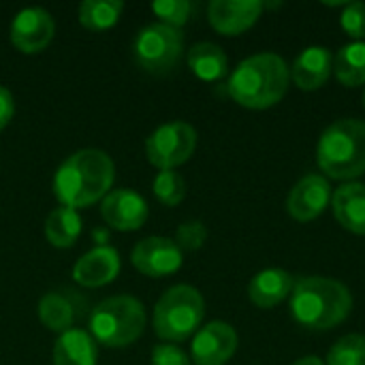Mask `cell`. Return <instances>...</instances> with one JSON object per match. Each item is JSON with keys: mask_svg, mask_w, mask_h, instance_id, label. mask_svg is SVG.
<instances>
[{"mask_svg": "<svg viewBox=\"0 0 365 365\" xmlns=\"http://www.w3.org/2000/svg\"><path fill=\"white\" fill-rule=\"evenodd\" d=\"M115 165L107 152L83 148L71 154L53 175V195L71 210L90 207L103 201L113 186Z\"/></svg>", "mask_w": 365, "mask_h": 365, "instance_id": "cell-1", "label": "cell"}, {"mask_svg": "<svg viewBox=\"0 0 365 365\" xmlns=\"http://www.w3.org/2000/svg\"><path fill=\"white\" fill-rule=\"evenodd\" d=\"M291 68L272 51L255 53L242 60L229 77V96L246 109H269L282 101L289 90Z\"/></svg>", "mask_w": 365, "mask_h": 365, "instance_id": "cell-2", "label": "cell"}, {"mask_svg": "<svg viewBox=\"0 0 365 365\" xmlns=\"http://www.w3.org/2000/svg\"><path fill=\"white\" fill-rule=\"evenodd\" d=\"M353 310L351 291L331 278L306 276L295 280L291 291L293 319L312 331H327L346 321Z\"/></svg>", "mask_w": 365, "mask_h": 365, "instance_id": "cell-3", "label": "cell"}, {"mask_svg": "<svg viewBox=\"0 0 365 365\" xmlns=\"http://www.w3.org/2000/svg\"><path fill=\"white\" fill-rule=\"evenodd\" d=\"M317 163L327 178L353 182L365 173V122L344 118L329 124L317 145Z\"/></svg>", "mask_w": 365, "mask_h": 365, "instance_id": "cell-4", "label": "cell"}, {"mask_svg": "<svg viewBox=\"0 0 365 365\" xmlns=\"http://www.w3.org/2000/svg\"><path fill=\"white\" fill-rule=\"evenodd\" d=\"M145 308L133 295H113L96 304L90 314V336L107 349H124L141 338Z\"/></svg>", "mask_w": 365, "mask_h": 365, "instance_id": "cell-5", "label": "cell"}, {"mask_svg": "<svg viewBox=\"0 0 365 365\" xmlns=\"http://www.w3.org/2000/svg\"><path fill=\"white\" fill-rule=\"evenodd\" d=\"M205 317V299L190 284H175L163 293L154 308V331L167 344L190 338Z\"/></svg>", "mask_w": 365, "mask_h": 365, "instance_id": "cell-6", "label": "cell"}, {"mask_svg": "<svg viewBox=\"0 0 365 365\" xmlns=\"http://www.w3.org/2000/svg\"><path fill=\"white\" fill-rule=\"evenodd\" d=\"M137 64L154 75L169 73L178 66L184 53V34L167 24H150L139 30L133 43Z\"/></svg>", "mask_w": 365, "mask_h": 365, "instance_id": "cell-7", "label": "cell"}, {"mask_svg": "<svg viewBox=\"0 0 365 365\" xmlns=\"http://www.w3.org/2000/svg\"><path fill=\"white\" fill-rule=\"evenodd\" d=\"M197 148V130L188 122H167L145 139V156L160 171L184 165Z\"/></svg>", "mask_w": 365, "mask_h": 365, "instance_id": "cell-8", "label": "cell"}, {"mask_svg": "<svg viewBox=\"0 0 365 365\" xmlns=\"http://www.w3.org/2000/svg\"><path fill=\"white\" fill-rule=\"evenodd\" d=\"M130 263L148 278H165L182 267L184 257L171 237L154 235L135 244L130 252Z\"/></svg>", "mask_w": 365, "mask_h": 365, "instance_id": "cell-9", "label": "cell"}, {"mask_svg": "<svg viewBox=\"0 0 365 365\" xmlns=\"http://www.w3.org/2000/svg\"><path fill=\"white\" fill-rule=\"evenodd\" d=\"M56 32V21L49 11L41 6L21 9L11 21V43L21 53H38L43 51Z\"/></svg>", "mask_w": 365, "mask_h": 365, "instance_id": "cell-10", "label": "cell"}, {"mask_svg": "<svg viewBox=\"0 0 365 365\" xmlns=\"http://www.w3.org/2000/svg\"><path fill=\"white\" fill-rule=\"evenodd\" d=\"M237 351V334L225 321L203 325L190 346V361L197 365H225Z\"/></svg>", "mask_w": 365, "mask_h": 365, "instance_id": "cell-11", "label": "cell"}, {"mask_svg": "<svg viewBox=\"0 0 365 365\" xmlns=\"http://www.w3.org/2000/svg\"><path fill=\"white\" fill-rule=\"evenodd\" d=\"M101 216L107 227L128 233V231H137L145 225L150 210H148L145 199L139 192H135L130 188H115L103 199Z\"/></svg>", "mask_w": 365, "mask_h": 365, "instance_id": "cell-12", "label": "cell"}, {"mask_svg": "<svg viewBox=\"0 0 365 365\" xmlns=\"http://www.w3.org/2000/svg\"><path fill=\"white\" fill-rule=\"evenodd\" d=\"M331 184L319 173L302 178L289 192L287 210L297 222H310L319 218L331 205Z\"/></svg>", "mask_w": 365, "mask_h": 365, "instance_id": "cell-13", "label": "cell"}, {"mask_svg": "<svg viewBox=\"0 0 365 365\" xmlns=\"http://www.w3.org/2000/svg\"><path fill=\"white\" fill-rule=\"evenodd\" d=\"M259 0H212L207 6V19L212 28L225 36H237L252 28L263 13Z\"/></svg>", "mask_w": 365, "mask_h": 365, "instance_id": "cell-14", "label": "cell"}, {"mask_svg": "<svg viewBox=\"0 0 365 365\" xmlns=\"http://www.w3.org/2000/svg\"><path fill=\"white\" fill-rule=\"evenodd\" d=\"M122 261L113 246H96L77 259L73 280L83 289H98L113 282L120 274Z\"/></svg>", "mask_w": 365, "mask_h": 365, "instance_id": "cell-15", "label": "cell"}, {"mask_svg": "<svg viewBox=\"0 0 365 365\" xmlns=\"http://www.w3.org/2000/svg\"><path fill=\"white\" fill-rule=\"evenodd\" d=\"M334 73V56L327 47H306L291 66V79L299 90L312 92L327 83Z\"/></svg>", "mask_w": 365, "mask_h": 365, "instance_id": "cell-16", "label": "cell"}, {"mask_svg": "<svg viewBox=\"0 0 365 365\" xmlns=\"http://www.w3.org/2000/svg\"><path fill=\"white\" fill-rule=\"evenodd\" d=\"M293 284H295V280L287 269H280V267L263 269L250 280L248 297L257 308L272 310L291 295Z\"/></svg>", "mask_w": 365, "mask_h": 365, "instance_id": "cell-17", "label": "cell"}, {"mask_svg": "<svg viewBox=\"0 0 365 365\" xmlns=\"http://www.w3.org/2000/svg\"><path fill=\"white\" fill-rule=\"evenodd\" d=\"M331 210L340 227L355 235H365V184L346 182L336 188Z\"/></svg>", "mask_w": 365, "mask_h": 365, "instance_id": "cell-18", "label": "cell"}, {"mask_svg": "<svg viewBox=\"0 0 365 365\" xmlns=\"http://www.w3.org/2000/svg\"><path fill=\"white\" fill-rule=\"evenodd\" d=\"M96 340L83 329H68L60 334L51 351L53 365H96Z\"/></svg>", "mask_w": 365, "mask_h": 365, "instance_id": "cell-19", "label": "cell"}, {"mask_svg": "<svg viewBox=\"0 0 365 365\" xmlns=\"http://www.w3.org/2000/svg\"><path fill=\"white\" fill-rule=\"evenodd\" d=\"M188 66L190 71L203 81H218L229 73V58L220 45L201 41L195 43L188 51Z\"/></svg>", "mask_w": 365, "mask_h": 365, "instance_id": "cell-20", "label": "cell"}, {"mask_svg": "<svg viewBox=\"0 0 365 365\" xmlns=\"http://www.w3.org/2000/svg\"><path fill=\"white\" fill-rule=\"evenodd\" d=\"M81 235V218L77 210L71 207H56L49 212L45 220V237L56 248H71Z\"/></svg>", "mask_w": 365, "mask_h": 365, "instance_id": "cell-21", "label": "cell"}, {"mask_svg": "<svg viewBox=\"0 0 365 365\" xmlns=\"http://www.w3.org/2000/svg\"><path fill=\"white\" fill-rule=\"evenodd\" d=\"M334 73L346 88L365 83V41H353L344 45L334 58Z\"/></svg>", "mask_w": 365, "mask_h": 365, "instance_id": "cell-22", "label": "cell"}, {"mask_svg": "<svg viewBox=\"0 0 365 365\" xmlns=\"http://www.w3.org/2000/svg\"><path fill=\"white\" fill-rule=\"evenodd\" d=\"M38 319L45 329L64 334L71 329V325L75 321V310H73V304L64 295L47 293L38 302Z\"/></svg>", "mask_w": 365, "mask_h": 365, "instance_id": "cell-23", "label": "cell"}, {"mask_svg": "<svg viewBox=\"0 0 365 365\" xmlns=\"http://www.w3.org/2000/svg\"><path fill=\"white\" fill-rule=\"evenodd\" d=\"M124 11L120 0H83L79 4V24L88 30L111 28Z\"/></svg>", "mask_w": 365, "mask_h": 365, "instance_id": "cell-24", "label": "cell"}, {"mask_svg": "<svg viewBox=\"0 0 365 365\" xmlns=\"http://www.w3.org/2000/svg\"><path fill=\"white\" fill-rule=\"evenodd\" d=\"M325 365H365V336L349 334L340 338L329 349Z\"/></svg>", "mask_w": 365, "mask_h": 365, "instance_id": "cell-25", "label": "cell"}, {"mask_svg": "<svg viewBox=\"0 0 365 365\" xmlns=\"http://www.w3.org/2000/svg\"><path fill=\"white\" fill-rule=\"evenodd\" d=\"M152 190L167 207H175L186 199V182L178 171H158L152 182Z\"/></svg>", "mask_w": 365, "mask_h": 365, "instance_id": "cell-26", "label": "cell"}, {"mask_svg": "<svg viewBox=\"0 0 365 365\" xmlns=\"http://www.w3.org/2000/svg\"><path fill=\"white\" fill-rule=\"evenodd\" d=\"M152 11L171 28H180L190 19L192 2L190 0H158L152 2Z\"/></svg>", "mask_w": 365, "mask_h": 365, "instance_id": "cell-27", "label": "cell"}, {"mask_svg": "<svg viewBox=\"0 0 365 365\" xmlns=\"http://www.w3.org/2000/svg\"><path fill=\"white\" fill-rule=\"evenodd\" d=\"M207 240V229L203 222L199 220H188V222H182L175 231V244L180 250H188V252H195L199 250Z\"/></svg>", "mask_w": 365, "mask_h": 365, "instance_id": "cell-28", "label": "cell"}, {"mask_svg": "<svg viewBox=\"0 0 365 365\" xmlns=\"http://www.w3.org/2000/svg\"><path fill=\"white\" fill-rule=\"evenodd\" d=\"M340 21H342V30L351 38L355 41L365 38V2H346Z\"/></svg>", "mask_w": 365, "mask_h": 365, "instance_id": "cell-29", "label": "cell"}, {"mask_svg": "<svg viewBox=\"0 0 365 365\" xmlns=\"http://www.w3.org/2000/svg\"><path fill=\"white\" fill-rule=\"evenodd\" d=\"M152 365H192V361L180 346L165 342L152 349Z\"/></svg>", "mask_w": 365, "mask_h": 365, "instance_id": "cell-30", "label": "cell"}, {"mask_svg": "<svg viewBox=\"0 0 365 365\" xmlns=\"http://www.w3.org/2000/svg\"><path fill=\"white\" fill-rule=\"evenodd\" d=\"M13 113H15V101H13V94L0 86V130L13 120Z\"/></svg>", "mask_w": 365, "mask_h": 365, "instance_id": "cell-31", "label": "cell"}, {"mask_svg": "<svg viewBox=\"0 0 365 365\" xmlns=\"http://www.w3.org/2000/svg\"><path fill=\"white\" fill-rule=\"evenodd\" d=\"M293 365H325V364H323V359H319V357H314V355H308V357H304V359L295 361Z\"/></svg>", "mask_w": 365, "mask_h": 365, "instance_id": "cell-32", "label": "cell"}, {"mask_svg": "<svg viewBox=\"0 0 365 365\" xmlns=\"http://www.w3.org/2000/svg\"><path fill=\"white\" fill-rule=\"evenodd\" d=\"M364 107H365V92H364Z\"/></svg>", "mask_w": 365, "mask_h": 365, "instance_id": "cell-33", "label": "cell"}]
</instances>
